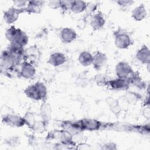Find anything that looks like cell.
<instances>
[{"mask_svg": "<svg viewBox=\"0 0 150 150\" xmlns=\"http://www.w3.org/2000/svg\"><path fill=\"white\" fill-rule=\"evenodd\" d=\"M73 2V1H71V0L60 1V5H61L60 9L64 11H67L69 10L71 11Z\"/></svg>", "mask_w": 150, "mask_h": 150, "instance_id": "1f68e13d", "label": "cell"}, {"mask_svg": "<svg viewBox=\"0 0 150 150\" xmlns=\"http://www.w3.org/2000/svg\"><path fill=\"white\" fill-rule=\"evenodd\" d=\"M97 4L93 2H87L85 11L88 14H92L97 9Z\"/></svg>", "mask_w": 150, "mask_h": 150, "instance_id": "d6a6232c", "label": "cell"}, {"mask_svg": "<svg viewBox=\"0 0 150 150\" xmlns=\"http://www.w3.org/2000/svg\"><path fill=\"white\" fill-rule=\"evenodd\" d=\"M41 56V53L36 45H32L25 49V60L34 63L38 60Z\"/></svg>", "mask_w": 150, "mask_h": 150, "instance_id": "9a60e30c", "label": "cell"}, {"mask_svg": "<svg viewBox=\"0 0 150 150\" xmlns=\"http://www.w3.org/2000/svg\"><path fill=\"white\" fill-rule=\"evenodd\" d=\"M130 86H133L143 90L146 88V83L142 79L138 72L134 71L132 74L128 78Z\"/></svg>", "mask_w": 150, "mask_h": 150, "instance_id": "ffe728a7", "label": "cell"}, {"mask_svg": "<svg viewBox=\"0 0 150 150\" xmlns=\"http://www.w3.org/2000/svg\"><path fill=\"white\" fill-rule=\"evenodd\" d=\"M43 1H29L26 6V13H40L42 8L45 4Z\"/></svg>", "mask_w": 150, "mask_h": 150, "instance_id": "d6986e66", "label": "cell"}, {"mask_svg": "<svg viewBox=\"0 0 150 150\" xmlns=\"http://www.w3.org/2000/svg\"><path fill=\"white\" fill-rule=\"evenodd\" d=\"M117 4L122 8H127L134 3V1L129 0H119L116 1Z\"/></svg>", "mask_w": 150, "mask_h": 150, "instance_id": "836d02e7", "label": "cell"}, {"mask_svg": "<svg viewBox=\"0 0 150 150\" xmlns=\"http://www.w3.org/2000/svg\"><path fill=\"white\" fill-rule=\"evenodd\" d=\"M137 59L142 64H147L150 63V50L149 47L144 45L137 51L136 53Z\"/></svg>", "mask_w": 150, "mask_h": 150, "instance_id": "2e32d148", "label": "cell"}, {"mask_svg": "<svg viewBox=\"0 0 150 150\" xmlns=\"http://www.w3.org/2000/svg\"><path fill=\"white\" fill-rule=\"evenodd\" d=\"M132 17L137 21H141L145 18L147 15L146 9L144 4H141L135 7L132 11Z\"/></svg>", "mask_w": 150, "mask_h": 150, "instance_id": "7402d4cb", "label": "cell"}, {"mask_svg": "<svg viewBox=\"0 0 150 150\" xmlns=\"http://www.w3.org/2000/svg\"><path fill=\"white\" fill-rule=\"evenodd\" d=\"M105 23V19L101 12H98L91 16L90 25L93 30H97L101 29Z\"/></svg>", "mask_w": 150, "mask_h": 150, "instance_id": "e0dca14e", "label": "cell"}, {"mask_svg": "<svg viewBox=\"0 0 150 150\" xmlns=\"http://www.w3.org/2000/svg\"><path fill=\"white\" fill-rule=\"evenodd\" d=\"M48 6L52 9H60L61 5H60V1H50L48 2Z\"/></svg>", "mask_w": 150, "mask_h": 150, "instance_id": "d590c367", "label": "cell"}, {"mask_svg": "<svg viewBox=\"0 0 150 150\" xmlns=\"http://www.w3.org/2000/svg\"><path fill=\"white\" fill-rule=\"evenodd\" d=\"M23 93L27 97L33 100L40 101L46 98L47 90L44 83L37 81L26 87Z\"/></svg>", "mask_w": 150, "mask_h": 150, "instance_id": "7a4b0ae2", "label": "cell"}, {"mask_svg": "<svg viewBox=\"0 0 150 150\" xmlns=\"http://www.w3.org/2000/svg\"><path fill=\"white\" fill-rule=\"evenodd\" d=\"M6 39L10 44L24 47L28 43L29 37L27 34L20 28L15 26H10L5 33Z\"/></svg>", "mask_w": 150, "mask_h": 150, "instance_id": "6da1fadb", "label": "cell"}, {"mask_svg": "<svg viewBox=\"0 0 150 150\" xmlns=\"http://www.w3.org/2000/svg\"><path fill=\"white\" fill-rule=\"evenodd\" d=\"M60 38L63 43H70L77 38V33L71 28H63L60 32Z\"/></svg>", "mask_w": 150, "mask_h": 150, "instance_id": "4fadbf2b", "label": "cell"}, {"mask_svg": "<svg viewBox=\"0 0 150 150\" xmlns=\"http://www.w3.org/2000/svg\"><path fill=\"white\" fill-rule=\"evenodd\" d=\"M36 74V69L33 63L28 60L23 61L20 64L19 77L25 79H32Z\"/></svg>", "mask_w": 150, "mask_h": 150, "instance_id": "ba28073f", "label": "cell"}, {"mask_svg": "<svg viewBox=\"0 0 150 150\" xmlns=\"http://www.w3.org/2000/svg\"><path fill=\"white\" fill-rule=\"evenodd\" d=\"M66 60V57L63 53L54 52L49 56L47 63L52 66L58 67L63 65Z\"/></svg>", "mask_w": 150, "mask_h": 150, "instance_id": "ac0fdd59", "label": "cell"}, {"mask_svg": "<svg viewBox=\"0 0 150 150\" xmlns=\"http://www.w3.org/2000/svg\"><path fill=\"white\" fill-rule=\"evenodd\" d=\"M28 140V143L32 147H39L40 146L45 145V143L47 139H43L40 137H38L32 134H29L26 135Z\"/></svg>", "mask_w": 150, "mask_h": 150, "instance_id": "484cf974", "label": "cell"}, {"mask_svg": "<svg viewBox=\"0 0 150 150\" xmlns=\"http://www.w3.org/2000/svg\"><path fill=\"white\" fill-rule=\"evenodd\" d=\"M93 55L88 51L81 52L78 57V60L80 64L84 67H88L92 64Z\"/></svg>", "mask_w": 150, "mask_h": 150, "instance_id": "cb8c5ba5", "label": "cell"}, {"mask_svg": "<svg viewBox=\"0 0 150 150\" xmlns=\"http://www.w3.org/2000/svg\"><path fill=\"white\" fill-rule=\"evenodd\" d=\"M117 145L113 142H107L103 145H101V149H117Z\"/></svg>", "mask_w": 150, "mask_h": 150, "instance_id": "e575fe53", "label": "cell"}, {"mask_svg": "<svg viewBox=\"0 0 150 150\" xmlns=\"http://www.w3.org/2000/svg\"><path fill=\"white\" fill-rule=\"evenodd\" d=\"M26 13V7L18 8L15 6H12L8 8L4 13V19L8 24H11L16 22L21 14Z\"/></svg>", "mask_w": 150, "mask_h": 150, "instance_id": "52a82bcc", "label": "cell"}, {"mask_svg": "<svg viewBox=\"0 0 150 150\" xmlns=\"http://www.w3.org/2000/svg\"><path fill=\"white\" fill-rule=\"evenodd\" d=\"M107 62V56L105 53L97 51L94 55L92 65L94 69L98 70L102 69Z\"/></svg>", "mask_w": 150, "mask_h": 150, "instance_id": "5bb4252c", "label": "cell"}, {"mask_svg": "<svg viewBox=\"0 0 150 150\" xmlns=\"http://www.w3.org/2000/svg\"><path fill=\"white\" fill-rule=\"evenodd\" d=\"M6 49L11 57L18 66L25 60V49L24 47L10 44Z\"/></svg>", "mask_w": 150, "mask_h": 150, "instance_id": "8992f818", "label": "cell"}, {"mask_svg": "<svg viewBox=\"0 0 150 150\" xmlns=\"http://www.w3.org/2000/svg\"><path fill=\"white\" fill-rule=\"evenodd\" d=\"M23 118L25 122V125H27L29 128L32 127L36 121L34 114L30 111H27L23 116Z\"/></svg>", "mask_w": 150, "mask_h": 150, "instance_id": "f546056e", "label": "cell"}, {"mask_svg": "<svg viewBox=\"0 0 150 150\" xmlns=\"http://www.w3.org/2000/svg\"><path fill=\"white\" fill-rule=\"evenodd\" d=\"M115 74L117 77L128 79L134 71L131 65L124 61L118 62L115 68Z\"/></svg>", "mask_w": 150, "mask_h": 150, "instance_id": "30bf717a", "label": "cell"}, {"mask_svg": "<svg viewBox=\"0 0 150 150\" xmlns=\"http://www.w3.org/2000/svg\"><path fill=\"white\" fill-rule=\"evenodd\" d=\"M94 80L97 84V86H107V83L108 81V79L107 77L105 74L99 73L96 74L94 77Z\"/></svg>", "mask_w": 150, "mask_h": 150, "instance_id": "f1b7e54d", "label": "cell"}, {"mask_svg": "<svg viewBox=\"0 0 150 150\" xmlns=\"http://www.w3.org/2000/svg\"><path fill=\"white\" fill-rule=\"evenodd\" d=\"M48 123V122L43 120L38 121L36 120L30 129L36 134H43L46 131Z\"/></svg>", "mask_w": 150, "mask_h": 150, "instance_id": "d4e9b609", "label": "cell"}, {"mask_svg": "<svg viewBox=\"0 0 150 150\" xmlns=\"http://www.w3.org/2000/svg\"><path fill=\"white\" fill-rule=\"evenodd\" d=\"M21 139L18 136H12L5 140V144L10 147H16L20 144Z\"/></svg>", "mask_w": 150, "mask_h": 150, "instance_id": "4dcf8cb0", "label": "cell"}, {"mask_svg": "<svg viewBox=\"0 0 150 150\" xmlns=\"http://www.w3.org/2000/svg\"><path fill=\"white\" fill-rule=\"evenodd\" d=\"M114 44L120 49H126L132 45V39L126 32L119 29L114 33Z\"/></svg>", "mask_w": 150, "mask_h": 150, "instance_id": "277c9868", "label": "cell"}, {"mask_svg": "<svg viewBox=\"0 0 150 150\" xmlns=\"http://www.w3.org/2000/svg\"><path fill=\"white\" fill-rule=\"evenodd\" d=\"M124 98L126 101L130 104H135L141 99V96L134 91H127L124 95Z\"/></svg>", "mask_w": 150, "mask_h": 150, "instance_id": "83f0119b", "label": "cell"}, {"mask_svg": "<svg viewBox=\"0 0 150 150\" xmlns=\"http://www.w3.org/2000/svg\"><path fill=\"white\" fill-rule=\"evenodd\" d=\"M87 2L81 0L73 1L71 11L74 13H80L83 12L86 10Z\"/></svg>", "mask_w": 150, "mask_h": 150, "instance_id": "4316f807", "label": "cell"}, {"mask_svg": "<svg viewBox=\"0 0 150 150\" xmlns=\"http://www.w3.org/2000/svg\"><path fill=\"white\" fill-rule=\"evenodd\" d=\"M47 141L56 140L57 142L64 143H74L73 135L64 129L53 130L49 132L46 138Z\"/></svg>", "mask_w": 150, "mask_h": 150, "instance_id": "3957f363", "label": "cell"}, {"mask_svg": "<svg viewBox=\"0 0 150 150\" xmlns=\"http://www.w3.org/2000/svg\"><path fill=\"white\" fill-rule=\"evenodd\" d=\"M28 1H13V3L15 7L18 8H25L28 4Z\"/></svg>", "mask_w": 150, "mask_h": 150, "instance_id": "8d00e7d4", "label": "cell"}, {"mask_svg": "<svg viewBox=\"0 0 150 150\" xmlns=\"http://www.w3.org/2000/svg\"><path fill=\"white\" fill-rule=\"evenodd\" d=\"M52 109L50 104L47 102H43L40 107V115L42 120L49 122L52 118Z\"/></svg>", "mask_w": 150, "mask_h": 150, "instance_id": "44dd1931", "label": "cell"}, {"mask_svg": "<svg viewBox=\"0 0 150 150\" xmlns=\"http://www.w3.org/2000/svg\"><path fill=\"white\" fill-rule=\"evenodd\" d=\"M62 129H64L71 134L73 137L77 135L83 131L80 121H63L60 125Z\"/></svg>", "mask_w": 150, "mask_h": 150, "instance_id": "7c38bea8", "label": "cell"}, {"mask_svg": "<svg viewBox=\"0 0 150 150\" xmlns=\"http://www.w3.org/2000/svg\"><path fill=\"white\" fill-rule=\"evenodd\" d=\"M107 86L112 90L115 91L127 90L130 87L128 79L121 77H117L112 80H109Z\"/></svg>", "mask_w": 150, "mask_h": 150, "instance_id": "8fae6325", "label": "cell"}, {"mask_svg": "<svg viewBox=\"0 0 150 150\" xmlns=\"http://www.w3.org/2000/svg\"><path fill=\"white\" fill-rule=\"evenodd\" d=\"M105 103H107L111 111L114 115L118 116L120 114L121 108L119 102L117 99L112 97H108L105 99Z\"/></svg>", "mask_w": 150, "mask_h": 150, "instance_id": "603a6c76", "label": "cell"}, {"mask_svg": "<svg viewBox=\"0 0 150 150\" xmlns=\"http://www.w3.org/2000/svg\"><path fill=\"white\" fill-rule=\"evenodd\" d=\"M79 121L84 131H98L103 126V123L96 119L85 118L81 119Z\"/></svg>", "mask_w": 150, "mask_h": 150, "instance_id": "9c48e42d", "label": "cell"}, {"mask_svg": "<svg viewBox=\"0 0 150 150\" xmlns=\"http://www.w3.org/2000/svg\"><path fill=\"white\" fill-rule=\"evenodd\" d=\"M2 122L3 124L11 127L19 128L25 125L23 117L13 112L2 114Z\"/></svg>", "mask_w": 150, "mask_h": 150, "instance_id": "5b68a950", "label": "cell"}]
</instances>
